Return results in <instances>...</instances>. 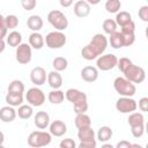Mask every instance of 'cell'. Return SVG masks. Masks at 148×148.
I'll list each match as a JSON object with an SVG mask.
<instances>
[{
  "label": "cell",
  "instance_id": "6da1fadb",
  "mask_svg": "<svg viewBox=\"0 0 148 148\" xmlns=\"http://www.w3.org/2000/svg\"><path fill=\"white\" fill-rule=\"evenodd\" d=\"M108 47V38L103 34H96L92 36L88 45L82 47L81 56L86 60H92L98 58Z\"/></svg>",
  "mask_w": 148,
  "mask_h": 148
},
{
  "label": "cell",
  "instance_id": "7a4b0ae2",
  "mask_svg": "<svg viewBox=\"0 0 148 148\" xmlns=\"http://www.w3.org/2000/svg\"><path fill=\"white\" fill-rule=\"evenodd\" d=\"M65 97L73 104L75 113H84L88 110L87 95L83 91L71 88L65 92Z\"/></svg>",
  "mask_w": 148,
  "mask_h": 148
},
{
  "label": "cell",
  "instance_id": "3957f363",
  "mask_svg": "<svg viewBox=\"0 0 148 148\" xmlns=\"http://www.w3.org/2000/svg\"><path fill=\"white\" fill-rule=\"evenodd\" d=\"M113 88L114 90L120 95V96H126V97H132L135 95L136 88L134 83L128 81L126 77H116L113 81Z\"/></svg>",
  "mask_w": 148,
  "mask_h": 148
},
{
  "label": "cell",
  "instance_id": "277c9868",
  "mask_svg": "<svg viewBox=\"0 0 148 148\" xmlns=\"http://www.w3.org/2000/svg\"><path fill=\"white\" fill-rule=\"evenodd\" d=\"M51 140H52V135L50 134V132L34 131L28 136V145L34 148H39L50 145Z\"/></svg>",
  "mask_w": 148,
  "mask_h": 148
},
{
  "label": "cell",
  "instance_id": "5b68a950",
  "mask_svg": "<svg viewBox=\"0 0 148 148\" xmlns=\"http://www.w3.org/2000/svg\"><path fill=\"white\" fill-rule=\"evenodd\" d=\"M49 23L58 31H62L68 27V20L65 14L58 9H53L47 14Z\"/></svg>",
  "mask_w": 148,
  "mask_h": 148
},
{
  "label": "cell",
  "instance_id": "8992f818",
  "mask_svg": "<svg viewBox=\"0 0 148 148\" xmlns=\"http://www.w3.org/2000/svg\"><path fill=\"white\" fill-rule=\"evenodd\" d=\"M45 43H46V46L50 47V49H60L62 47L66 42H67V38H66V35L62 34L61 31H51L46 35V37L44 38Z\"/></svg>",
  "mask_w": 148,
  "mask_h": 148
},
{
  "label": "cell",
  "instance_id": "52a82bcc",
  "mask_svg": "<svg viewBox=\"0 0 148 148\" xmlns=\"http://www.w3.org/2000/svg\"><path fill=\"white\" fill-rule=\"evenodd\" d=\"M124 75L132 83H141L146 79V72H145V69L142 67L136 66V65H133V64L124 72Z\"/></svg>",
  "mask_w": 148,
  "mask_h": 148
},
{
  "label": "cell",
  "instance_id": "ba28073f",
  "mask_svg": "<svg viewBox=\"0 0 148 148\" xmlns=\"http://www.w3.org/2000/svg\"><path fill=\"white\" fill-rule=\"evenodd\" d=\"M25 99H27L28 104H30L31 106H40L45 102V95L39 88L32 87V88L28 89V91L25 94Z\"/></svg>",
  "mask_w": 148,
  "mask_h": 148
},
{
  "label": "cell",
  "instance_id": "9c48e42d",
  "mask_svg": "<svg viewBox=\"0 0 148 148\" xmlns=\"http://www.w3.org/2000/svg\"><path fill=\"white\" fill-rule=\"evenodd\" d=\"M117 61H118V58L112 53L101 54L97 58L96 66H97V69L105 72V71H110V69L114 68L117 66Z\"/></svg>",
  "mask_w": 148,
  "mask_h": 148
},
{
  "label": "cell",
  "instance_id": "30bf717a",
  "mask_svg": "<svg viewBox=\"0 0 148 148\" xmlns=\"http://www.w3.org/2000/svg\"><path fill=\"white\" fill-rule=\"evenodd\" d=\"M15 56H16V61L21 65H25L29 64L31 61V57H32V51H31V46L27 43H21L15 51Z\"/></svg>",
  "mask_w": 148,
  "mask_h": 148
},
{
  "label": "cell",
  "instance_id": "8fae6325",
  "mask_svg": "<svg viewBox=\"0 0 148 148\" xmlns=\"http://www.w3.org/2000/svg\"><path fill=\"white\" fill-rule=\"evenodd\" d=\"M136 108H138V104L132 97L121 96L116 102V109H117V111H119L121 113H131V112L135 111Z\"/></svg>",
  "mask_w": 148,
  "mask_h": 148
},
{
  "label": "cell",
  "instance_id": "7c38bea8",
  "mask_svg": "<svg viewBox=\"0 0 148 148\" xmlns=\"http://www.w3.org/2000/svg\"><path fill=\"white\" fill-rule=\"evenodd\" d=\"M30 80L35 86L44 84L46 81V71L40 66L34 67L30 72Z\"/></svg>",
  "mask_w": 148,
  "mask_h": 148
},
{
  "label": "cell",
  "instance_id": "4fadbf2b",
  "mask_svg": "<svg viewBox=\"0 0 148 148\" xmlns=\"http://www.w3.org/2000/svg\"><path fill=\"white\" fill-rule=\"evenodd\" d=\"M74 14L77 16V17H87L89 14H90V5L86 1V0H79L74 3Z\"/></svg>",
  "mask_w": 148,
  "mask_h": 148
},
{
  "label": "cell",
  "instance_id": "5bb4252c",
  "mask_svg": "<svg viewBox=\"0 0 148 148\" xmlns=\"http://www.w3.org/2000/svg\"><path fill=\"white\" fill-rule=\"evenodd\" d=\"M81 77L86 82H95L98 79V69L94 66H86L81 69Z\"/></svg>",
  "mask_w": 148,
  "mask_h": 148
},
{
  "label": "cell",
  "instance_id": "9a60e30c",
  "mask_svg": "<svg viewBox=\"0 0 148 148\" xmlns=\"http://www.w3.org/2000/svg\"><path fill=\"white\" fill-rule=\"evenodd\" d=\"M34 124L39 130H45L50 125V116L45 111H38L34 117Z\"/></svg>",
  "mask_w": 148,
  "mask_h": 148
},
{
  "label": "cell",
  "instance_id": "2e32d148",
  "mask_svg": "<svg viewBox=\"0 0 148 148\" xmlns=\"http://www.w3.org/2000/svg\"><path fill=\"white\" fill-rule=\"evenodd\" d=\"M67 132V126L61 120H54L50 124V134L53 136H62Z\"/></svg>",
  "mask_w": 148,
  "mask_h": 148
},
{
  "label": "cell",
  "instance_id": "e0dca14e",
  "mask_svg": "<svg viewBox=\"0 0 148 148\" xmlns=\"http://www.w3.org/2000/svg\"><path fill=\"white\" fill-rule=\"evenodd\" d=\"M16 110L14 109V106L7 105V106H2L0 109V120H2L3 123H12L15 118H16Z\"/></svg>",
  "mask_w": 148,
  "mask_h": 148
},
{
  "label": "cell",
  "instance_id": "ac0fdd59",
  "mask_svg": "<svg viewBox=\"0 0 148 148\" xmlns=\"http://www.w3.org/2000/svg\"><path fill=\"white\" fill-rule=\"evenodd\" d=\"M47 82L52 89H59L62 86V76L58 71H52L47 74Z\"/></svg>",
  "mask_w": 148,
  "mask_h": 148
},
{
  "label": "cell",
  "instance_id": "d6986e66",
  "mask_svg": "<svg viewBox=\"0 0 148 148\" xmlns=\"http://www.w3.org/2000/svg\"><path fill=\"white\" fill-rule=\"evenodd\" d=\"M45 44L44 37L38 32V31H34L30 36H29V45L31 46V49H36V50H40Z\"/></svg>",
  "mask_w": 148,
  "mask_h": 148
},
{
  "label": "cell",
  "instance_id": "ffe728a7",
  "mask_svg": "<svg viewBox=\"0 0 148 148\" xmlns=\"http://www.w3.org/2000/svg\"><path fill=\"white\" fill-rule=\"evenodd\" d=\"M43 18L39 15H31L28 17L27 21V25L30 30L32 31H39L43 28Z\"/></svg>",
  "mask_w": 148,
  "mask_h": 148
},
{
  "label": "cell",
  "instance_id": "44dd1931",
  "mask_svg": "<svg viewBox=\"0 0 148 148\" xmlns=\"http://www.w3.org/2000/svg\"><path fill=\"white\" fill-rule=\"evenodd\" d=\"M109 43L111 45V47L113 49H120V47H124V37H123V34L120 31H114L112 34H110V37H109Z\"/></svg>",
  "mask_w": 148,
  "mask_h": 148
},
{
  "label": "cell",
  "instance_id": "7402d4cb",
  "mask_svg": "<svg viewBox=\"0 0 148 148\" xmlns=\"http://www.w3.org/2000/svg\"><path fill=\"white\" fill-rule=\"evenodd\" d=\"M75 126H76L77 130L91 126V119H90V117L88 114H86V112L84 113H76V117H75Z\"/></svg>",
  "mask_w": 148,
  "mask_h": 148
},
{
  "label": "cell",
  "instance_id": "603a6c76",
  "mask_svg": "<svg viewBox=\"0 0 148 148\" xmlns=\"http://www.w3.org/2000/svg\"><path fill=\"white\" fill-rule=\"evenodd\" d=\"M77 138L80 141H92L96 140L95 139V132L91 128V126L89 127H84V128H80L77 132Z\"/></svg>",
  "mask_w": 148,
  "mask_h": 148
},
{
  "label": "cell",
  "instance_id": "cb8c5ba5",
  "mask_svg": "<svg viewBox=\"0 0 148 148\" xmlns=\"http://www.w3.org/2000/svg\"><path fill=\"white\" fill-rule=\"evenodd\" d=\"M6 103L10 106H20L23 103V94H14L7 92L6 95Z\"/></svg>",
  "mask_w": 148,
  "mask_h": 148
},
{
  "label": "cell",
  "instance_id": "d4e9b609",
  "mask_svg": "<svg viewBox=\"0 0 148 148\" xmlns=\"http://www.w3.org/2000/svg\"><path fill=\"white\" fill-rule=\"evenodd\" d=\"M47 98L52 104H61L65 99V92L60 89H53L49 92Z\"/></svg>",
  "mask_w": 148,
  "mask_h": 148
},
{
  "label": "cell",
  "instance_id": "484cf974",
  "mask_svg": "<svg viewBox=\"0 0 148 148\" xmlns=\"http://www.w3.org/2000/svg\"><path fill=\"white\" fill-rule=\"evenodd\" d=\"M113 135V132L111 130V127L109 126H102L99 127L98 132H97V139L101 141V142H106L109 141Z\"/></svg>",
  "mask_w": 148,
  "mask_h": 148
},
{
  "label": "cell",
  "instance_id": "4316f807",
  "mask_svg": "<svg viewBox=\"0 0 148 148\" xmlns=\"http://www.w3.org/2000/svg\"><path fill=\"white\" fill-rule=\"evenodd\" d=\"M22 42V36L18 31H12L9 35H7V44L12 47H17Z\"/></svg>",
  "mask_w": 148,
  "mask_h": 148
},
{
  "label": "cell",
  "instance_id": "83f0119b",
  "mask_svg": "<svg viewBox=\"0 0 148 148\" xmlns=\"http://www.w3.org/2000/svg\"><path fill=\"white\" fill-rule=\"evenodd\" d=\"M127 123L130 126H135V125H140V124H145V117L141 112H131L128 118H127Z\"/></svg>",
  "mask_w": 148,
  "mask_h": 148
},
{
  "label": "cell",
  "instance_id": "f1b7e54d",
  "mask_svg": "<svg viewBox=\"0 0 148 148\" xmlns=\"http://www.w3.org/2000/svg\"><path fill=\"white\" fill-rule=\"evenodd\" d=\"M32 106L29 104V105H23L21 104L18 106V110L16 111V114L21 118V119H29L31 116H32Z\"/></svg>",
  "mask_w": 148,
  "mask_h": 148
},
{
  "label": "cell",
  "instance_id": "f546056e",
  "mask_svg": "<svg viewBox=\"0 0 148 148\" xmlns=\"http://www.w3.org/2000/svg\"><path fill=\"white\" fill-rule=\"evenodd\" d=\"M52 66H53L54 71L62 72V71H65V69L67 68V66H68V61H67V59L64 58V57H57V58L53 59V61H52Z\"/></svg>",
  "mask_w": 148,
  "mask_h": 148
},
{
  "label": "cell",
  "instance_id": "4dcf8cb0",
  "mask_svg": "<svg viewBox=\"0 0 148 148\" xmlns=\"http://www.w3.org/2000/svg\"><path fill=\"white\" fill-rule=\"evenodd\" d=\"M8 92L14 94H23L24 92V84L20 80H13L8 86Z\"/></svg>",
  "mask_w": 148,
  "mask_h": 148
},
{
  "label": "cell",
  "instance_id": "1f68e13d",
  "mask_svg": "<svg viewBox=\"0 0 148 148\" xmlns=\"http://www.w3.org/2000/svg\"><path fill=\"white\" fill-rule=\"evenodd\" d=\"M121 7V2L120 0H106L105 2V9L108 13H118L120 10Z\"/></svg>",
  "mask_w": 148,
  "mask_h": 148
},
{
  "label": "cell",
  "instance_id": "d6a6232c",
  "mask_svg": "<svg viewBox=\"0 0 148 148\" xmlns=\"http://www.w3.org/2000/svg\"><path fill=\"white\" fill-rule=\"evenodd\" d=\"M102 27H103L104 32L108 34V35H110V34L117 31V27H118V25H117V23H116L114 20H112V18H106V20H104Z\"/></svg>",
  "mask_w": 148,
  "mask_h": 148
},
{
  "label": "cell",
  "instance_id": "836d02e7",
  "mask_svg": "<svg viewBox=\"0 0 148 148\" xmlns=\"http://www.w3.org/2000/svg\"><path fill=\"white\" fill-rule=\"evenodd\" d=\"M132 20V16H131V14L128 13V12H120V13H117V15H116V23H117V25H123V24H125L126 22H128V21H131Z\"/></svg>",
  "mask_w": 148,
  "mask_h": 148
},
{
  "label": "cell",
  "instance_id": "e575fe53",
  "mask_svg": "<svg viewBox=\"0 0 148 148\" xmlns=\"http://www.w3.org/2000/svg\"><path fill=\"white\" fill-rule=\"evenodd\" d=\"M5 25L7 29H15L18 25V18L16 15H7L5 17Z\"/></svg>",
  "mask_w": 148,
  "mask_h": 148
},
{
  "label": "cell",
  "instance_id": "d590c367",
  "mask_svg": "<svg viewBox=\"0 0 148 148\" xmlns=\"http://www.w3.org/2000/svg\"><path fill=\"white\" fill-rule=\"evenodd\" d=\"M133 62H132V60H130L128 58H126V57H123V58H120V59H118V61H117V67L119 68V71L120 72H125L131 65H132Z\"/></svg>",
  "mask_w": 148,
  "mask_h": 148
},
{
  "label": "cell",
  "instance_id": "8d00e7d4",
  "mask_svg": "<svg viewBox=\"0 0 148 148\" xmlns=\"http://www.w3.org/2000/svg\"><path fill=\"white\" fill-rule=\"evenodd\" d=\"M131 132L132 135L136 139L141 138L145 133V124H140V125H135V126H131Z\"/></svg>",
  "mask_w": 148,
  "mask_h": 148
},
{
  "label": "cell",
  "instance_id": "74e56055",
  "mask_svg": "<svg viewBox=\"0 0 148 148\" xmlns=\"http://www.w3.org/2000/svg\"><path fill=\"white\" fill-rule=\"evenodd\" d=\"M120 28H121L120 32H123V34H134V31H135V23L133 22V20H131V21L126 22L125 24H123Z\"/></svg>",
  "mask_w": 148,
  "mask_h": 148
},
{
  "label": "cell",
  "instance_id": "f35d334b",
  "mask_svg": "<svg viewBox=\"0 0 148 148\" xmlns=\"http://www.w3.org/2000/svg\"><path fill=\"white\" fill-rule=\"evenodd\" d=\"M37 5V0H21V6L25 10H32L35 9Z\"/></svg>",
  "mask_w": 148,
  "mask_h": 148
},
{
  "label": "cell",
  "instance_id": "ab89813d",
  "mask_svg": "<svg viewBox=\"0 0 148 148\" xmlns=\"http://www.w3.org/2000/svg\"><path fill=\"white\" fill-rule=\"evenodd\" d=\"M123 37H124V46H131L135 40L134 34H123Z\"/></svg>",
  "mask_w": 148,
  "mask_h": 148
},
{
  "label": "cell",
  "instance_id": "60d3db41",
  "mask_svg": "<svg viewBox=\"0 0 148 148\" xmlns=\"http://www.w3.org/2000/svg\"><path fill=\"white\" fill-rule=\"evenodd\" d=\"M60 148H75L76 147V143L74 142L73 139L71 138H67V139H64L60 143H59Z\"/></svg>",
  "mask_w": 148,
  "mask_h": 148
},
{
  "label": "cell",
  "instance_id": "b9f144b4",
  "mask_svg": "<svg viewBox=\"0 0 148 148\" xmlns=\"http://www.w3.org/2000/svg\"><path fill=\"white\" fill-rule=\"evenodd\" d=\"M139 17L143 21V22H148V6H142V7H140V9H139Z\"/></svg>",
  "mask_w": 148,
  "mask_h": 148
},
{
  "label": "cell",
  "instance_id": "7bdbcfd3",
  "mask_svg": "<svg viewBox=\"0 0 148 148\" xmlns=\"http://www.w3.org/2000/svg\"><path fill=\"white\" fill-rule=\"evenodd\" d=\"M139 109L142 112H147V110H148V97H142L139 101Z\"/></svg>",
  "mask_w": 148,
  "mask_h": 148
},
{
  "label": "cell",
  "instance_id": "ee69618b",
  "mask_svg": "<svg viewBox=\"0 0 148 148\" xmlns=\"http://www.w3.org/2000/svg\"><path fill=\"white\" fill-rule=\"evenodd\" d=\"M96 145H97L96 140H92V141H80L79 147L80 148H95Z\"/></svg>",
  "mask_w": 148,
  "mask_h": 148
},
{
  "label": "cell",
  "instance_id": "f6af8a7d",
  "mask_svg": "<svg viewBox=\"0 0 148 148\" xmlns=\"http://www.w3.org/2000/svg\"><path fill=\"white\" fill-rule=\"evenodd\" d=\"M117 148H131L132 147V143L126 141V140H123V141H119L117 145H116Z\"/></svg>",
  "mask_w": 148,
  "mask_h": 148
},
{
  "label": "cell",
  "instance_id": "bcb514c9",
  "mask_svg": "<svg viewBox=\"0 0 148 148\" xmlns=\"http://www.w3.org/2000/svg\"><path fill=\"white\" fill-rule=\"evenodd\" d=\"M59 2H60V6H61V7L68 8V7H71V6L73 5L74 0H59Z\"/></svg>",
  "mask_w": 148,
  "mask_h": 148
},
{
  "label": "cell",
  "instance_id": "7dc6e473",
  "mask_svg": "<svg viewBox=\"0 0 148 148\" xmlns=\"http://www.w3.org/2000/svg\"><path fill=\"white\" fill-rule=\"evenodd\" d=\"M5 47H6V43H5V40H3L2 38H0V53L3 52Z\"/></svg>",
  "mask_w": 148,
  "mask_h": 148
},
{
  "label": "cell",
  "instance_id": "c3c4849f",
  "mask_svg": "<svg viewBox=\"0 0 148 148\" xmlns=\"http://www.w3.org/2000/svg\"><path fill=\"white\" fill-rule=\"evenodd\" d=\"M3 141H5V134H3V133L0 131V147H2Z\"/></svg>",
  "mask_w": 148,
  "mask_h": 148
},
{
  "label": "cell",
  "instance_id": "681fc988",
  "mask_svg": "<svg viewBox=\"0 0 148 148\" xmlns=\"http://www.w3.org/2000/svg\"><path fill=\"white\" fill-rule=\"evenodd\" d=\"M89 5H97V3H99L101 2V0H86Z\"/></svg>",
  "mask_w": 148,
  "mask_h": 148
},
{
  "label": "cell",
  "instance_id": "f907efd6",
  "mask_svg": "<svg viewBox=\"0 0 148 148\" xmlns=\"http://www.w3.org/2000/svg\"><path fill=\"white\" fill-rule=\"evenodd\" d=\"M1 27H6V25H5V17L0 14V28Z\"/></svg>",
  "mask_w": 148,
  "mask_h": 148
},
{
  "label": "cell",
  "instance_id": "816d5d0a",
  "mask_svg": "<svg viewBox=\"0 0 148 148\" xmlns=\"http://www.w3.org/2000/svg\"><path fill=\"white\" fill-rule=\"evenodd\" d=\"M103 147H104V148H106V147H109V148H112V146H111V145H103Z\"/></svg>",
  "mask_w": 148,
  "mask_h": 148
}]
</instances>
